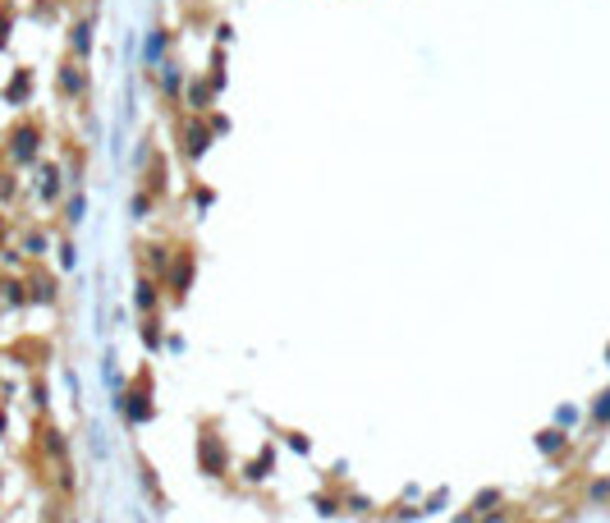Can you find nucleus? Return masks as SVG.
<instances>
[{"instance_id": "13", "label": "nucleus", "mask_w": 610, "mask_h": 523, "mask_svg": "<svg viewBox=\"0 0 610 523\" xmlns=\"http://www.w3.org/2000/svg\"><path fill=\"white\" fill-rule=\"evenodd\" d=\"M606 354H610V349H606Z\"/></svg>"}, {"instance_id": "6", "label": "nucleus", "mask_w": 610, "mask_h": 523, "mask_svg": "<svg viewBox=\"0 0 610 523\" xmlns=\"http://www.w3.org/2000/svg\"><path fill=\"white\" fill-rule=\"evenodd\" d=\"M138 308H142V313L157 308V289H152V280H142V285H138Z\"/></svg>"}, {"instance_id": "7", "label": "nucleus", "mask_w": 610, "mask_h": 523, "mask_svg": "<svg viewBox=\"0 0 610 523\" xmlns=\"http://www.w3.org/2000/svg\"><path fill=\"white\" fill-rule=\"evenodd\" d=\"M166 37H170L166 28H157V33H152V42H147V60H157V55L166 51Z\"/></svg>"}, {"instance_id": "10", "label": "nucleus", "mask_w": 610, "mask_h": 523, "mask_svg": "<svg viewBox=\"0 0 610 523\" xmlns=\"http://www.w3.org/2000/svg\"><path fill=\"white\" fill-rule=\"evenodd\" d=\"M87 33H92L87 23H79V28H74V51H79V55H87V46H92V37H87Z\"/></svg>"}, {"instance_id": "5", "label": "nucleus", "mask_w": 610, "mask_h": 523, "mask_svg": "<svg viewBox=\"0 0 610 523\" xmlns=\"http://www.w3.org/2000/svg\"><path fill=\"white\" fill-rule=\"evenodd\" d=\"M161 87H166V92L174 96V92H179V87H183V74L174 69V64H161Z\"/></svg>"}, {"instance_id": "12", "label": "nucleus", "mask_w": 610, "mask_h": 523, "mask_svg": "<svg viewBox=\"0 0 610 523\" xmlns=\"http://www.w3.org/2000/svg\"><path fill=\"white\" fill-rule=\"evenodd\" d=\"M592 418H597V422H606V418H610V390L601 395V400H597V409H592Z\"/></svg>"}, {"instance_id": "2", "label": "nucleus", "mask_w": 610, "mask_h": 523, "mask_svg": "<svg viewBox=\"0 0 610 523\" xmlns=\"http://www.w3.org/2000/svg\"><path fill=\"white\" fill-rule=\"evenodd\" d=\"M207 147H211L207 120H193L188 129H183V152H188V161H202V157H207Z\"/></svg>"}, {"instance_id": "3", "label": "nucleus", "mask_w": 610, "mask_h": 523, "mask_svg": "<svg viewBox=\"0 0 610 523\" xmlns=\"http://www.w3.org/2000/svg\"><path fill=\"white\" fill-rule=\"evenodd\" d=\"M188 280H193V257H188V253H179V262H174V276H170V289H174V298H183V289H188Z\"/></svg>"}, {"instance_id": "8", "label": "nucleus", "mask_w": 610, "mask_h": 523, "mask_svg": "<svg viewBox=\"0 0 610 523\" xmlns=\"http://www.w3.org/2000/svg\"><path fill=\"white\" fill-rule=\"evenodd\" d=\"M207 101H211V92H207L202 83H193V92H188V106H193V111H207Z\"/></svg>"}, {"instance_id": "11", "label": "nucleus", "mask_w": 610, "mask_h": 523, "mask_svg": "<svg viewBox=\"0 0 610 523\" xmlns=\"http://www.w3.org/2000/svg\"><path fill=\"white\" fill-rule=\"evenodd\" d=\"M560 441H565V432H555V427H550V432H541V450H560Z\"/></svg>"}, {"instance_id": "1", "label": "nucleus", "mask_w": 610, "mask_h": 523, "mask_svg": "<svg viewBox=\"0 0 610 523\" xmlns=\"http://www.w3.org/2000/svg\"><path fill=\"white\" fill-rule=\"evenodd\" d=\"M198 459H202V468H207L211 478H220V473L230 468V454H225V445H220V436H207V432H202V445H198Z\"/></svg>"}, {"instance_id": "4", "label": "nucleus", "mask_w": 610, "mask_h": 523, "mask_svg": "<svg viewBox=\"0 0 610 523\" xmlns=\"http://www.w3.org/2000/svg\"><path fill=\"white\" fill-rule=\"evenodd\" d=\"M14 157L18 161H33L37 157V129H18L14 133Z\"/></svg>"}, {"instance_id": "9", "label": "nucleus", "mask_w": 610, "mask_h": 523, "mask_svg": "<svg viewBox=\"0 0 610 523\" xmlns=\"http://www.w3.org/2000/svg\"><path fill=\"white\" fill-rule=\"evenodd\" d=\"M60 83H64V92H79L83 87V74L74 69V64H64V74H60Z\"/></svg>"}]
</instances>
